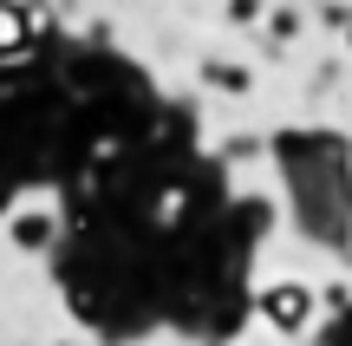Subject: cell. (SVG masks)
Wrapping results in <instances>:
<instances>
[{
    "instance_id": "6da1fadb",
    "label": "cell",
    "mask_w": 352,
    "mask_h": 346,
    "mask_svg": "<svg viewBox=\"0 0 352 346\" xmlns=\"http://www.w3.org/2000/svg\"><path fill=\"white\" fill-rule=\"evenodd\" d=\"M254 321H261L274 340H300V334H314V321H320L314 281H267L261 294H254Z\"/></svg>"
},
{
    "instance_id": "7a4b0ae2",
    "label": "cell",
    "mask_w": 352,
    "mask_h": 346,
    "mask_svg": "<svg viewBox=\"0 0 352 346\" xmlns=\"http://www.w3.org/2000/svg\"><path fill=\"white\" fill-rule=\"evenodd\" d=\"M52 242H59V209H52V203L7 209V248H13V255H46Z\"/></svg>"
},
{
    "instance_id": "3957f363",
    "label": "cell",
    "mask_w": 352,
    "mask_h": 346,
    "mask_svg": "<svg viewBox=\"0 0 352 346\" xmlns=\"http://www.w3.org/2000/svg\"><path fill=\"white\" fill-rule=\"evenodd\" d=\"M196 78H202V85H209V91H222V98H248V91L261 85L248 59H215V52H209V59L196 65Z\"/></svg>"
},
{
    "instance_id": "277c9868",
    "label": "cell",
    "mask_w": 352,
    "mask_h": 346,
    "mask_svg": "<svg viewBox=\"0 0 352 346\" xmlns=\"http://www.w3.org/2000/svg\"><path fill=\"white\" fill-rule=\"evenodd\" d=\"M26 46H33V26H26V13L13 7V0H0V59H20Z\"/></svg>"
},
{
    "instance_id": "5b68a950",
    "label": "cell",
    "mask_w": 352,
    "mask_h": 346,
    "mask_svg": "<svg viewBox=\"0 0 352 346\" xmlns=\"http://www.w3.org/2000/svg\"><path fill=\"white\" fill-rule=\"evenodd\" d=\"M267 13V0H228V26H254Z\"/></svg>"
}]
</instances>
